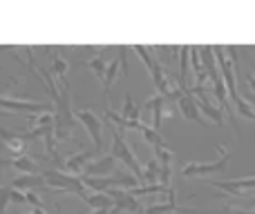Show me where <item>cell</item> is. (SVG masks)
I'll return each instance as SVG.
<instances>
[{"label": "cell", "instance_id": "cell-1", "mask_svg": "<svg viewBox=\"0 0 255 214\" xmlns=\"http://www.w3.org/2000/svg\"><path fill=\"white\" fill-rule=\"evenodd\" d=\"M54 139L58 141H70L74 136L76 118L74 109H72V96H70V83H61V92L58 98L54 101Z\"/></svg>", "mask_w": 255, "mask_h": 214}, {"label": "cell", "instance_id": "cell-2", "mask_svg": "<svg viewBox=\"0 0 255 214\" xmlns=\"http://www.w3.org/2000/svg\"><path fill=\"white\" fill-rule=\"evenodd\" d=\"M220 149V158L211 163H186L181 167V176L184 179H199V176H206V174H224L226 167H229L231 161V149L224 147V145H217Z\"/></svg>", "mask_w": 255, "mask_h": 214}, {"label": "cell", "instance_id": "cell-3", "mask_svg": "<svg viewBox=\"0 0 255 214\" xmlns=\"http://www.w3.org/2000/svg\"><path fill=\"white\" fill-rule=\"evenodd\" d=\"M110 127H112V149H110V154L115 156V161H124V165H128L132 172H134V179H139V183H141V174H143V167H141L139 158H136L134 154H132V149L128 147L124 132L117 130L115 125H110Z\"/></svg>", "mask_w": 255, "mask_h": 214}, {"label": "cell", "instance_id": "cell-4", "mask_svg": "<svg viewBox=\"0 0 255 214\" xmlns=\"http://www.w3.org/2000/svg\"><path fill=\"white\" fill-rule=\"evenodd\" d=\"M40 176H43L45 185H49V188H54V190H61V192H67V194H76V197H79L81 192L88 190L81 183L79 176L63 174V172H58V170H45V172H40Z\"/></svg>", "mask_w": 255, "mask_h": 214}, {"label": "cell", "instance_id": "cell-5", "mask_svg": "<svg viewBox=\"0 0 255 214\" xmlns=\"http://www.w3.org/2000/svg\"><path fill=\"white\" fill-rule=\"evenodd\" d=\"M132 49L139 54V58L143 61V65L148 67L150 78H152L157 94H159V96H163V92H166V78H168V74H166V70H163V65L152 56V54H150L148 47H143V45H134Z\"/></svg>", "mask_w": 255, "mask_h": 214}, {"label": "cell", "instance_id": "cell-6", "mask_svg": "<svg viewBox=\"0 0 255 214\" xmlns=\"http://www.w3.org/2000/svg\"><path fill=\"white\" fill-rule=\"evenodd\" d=\"M74 118L81 125L88 130L90 139L94 143V152H103V136H101V127H103V118L99 114H94L92 109L83 107V109H74Z\"/></svg>", "mask_w": 255, "mask_h": 214}, {"label": "cell", "instance_id": "cell-7", "mask_svg": "<svg viewBox=\"0 0 255 214\" xmlns=\"http://www.w3.org/2000/svg\"><path fill=\"white\" fill-rule=\"evenodd\" d=\"M94 156H97V152H94V149H81V152H76V154H70L67 158H63V161H61L58 172L70 174V176H81V174H83V170H85V165H88Z\"/></svg>", "mask_w": 255, "mask_h": 214}, {"label": "cell", "instance_id": "cell-8", "mask_svg": "<svg viewBox=\"0 0 255 214\" xmlns=\"http://www.w3.org/2000/svg\"><path fill=\"white\" fill-rule=\"evenodd\" d=\"M211 185L226 192L233 199H242L247 190H255V176H244V179H233V181H211Z\"/></svg>", "mask_w": 255, "mask_h": 214}, {"label": "cell", "instance_id": "cell-9", "mask_svg": "<svg viewBox=\"0 0 255 214\" xmlns=\"http://www.w3.org/2000/svg\"><path fill=\"white\" fill-rule=\"evenodd\" d=\"M0 107H4V112H29V114H40V112H52V105L45 103H31V101H22V98H13V96H0Z\"/></svg>", "mask_w": 255, "mask_h": 214}, {"label": "cell", "instance_id": "cell-10", "mask_svg": "<svg viewBox=\"0 0 255 214\" xmlns=\"http://www.w3.org/2000/svg\"><path fill=\"white\" fill-rule=\"evenodd\" d=\"M0 141H2L4 147H7L13 156H20V154H25V149H27L25 134H20V132H11L2 125H0Z\"/></svg>", "mask_w": 255, "mask_h": 214}, {"label": "cell", "instance_id": "cell-11", "mask_svg": "<svg viewBox=\"0 0 255 214\" xmlns=\"http://www.w3.org/2000/svg\"><path fill=\"white\" fill-rule=\"evenodd\" d=\"M115 165H117L115 156H112V154H106V156L97 158V161H90L88 165H85L83 174L85 176H110L112 172H115Z\"/></svg>", "mask_w": 255, "mask_h": 214}, {"label": "cell", "instance_id": "cell-12", "mask_svg": "<svg viewBox=\"0 0 255 214\" xmlns=\"http://www.w3.org/2000/svg\"><path fill=\"white\" fill-rule=\"evenodd\" d=\"M106 194L112 199L117 212H132V214L139 212V203H136V199L130 197L126 190H108Z\"/></svg>", "mask_w": 255, "mask_h": 214}, {"label": "cell", "instance_id": "cell-13", "mask_svg": "<svg viewBox=\"0 0 255 214\" xmlns=\"http://www.w3.org/2000/svg\"><path fill=\"white\" fill-rule=\"evenodd\" d=\"M177 107H179V112H181V116L184 118L199 123V125H206V121H204L202 112H199V107H197V101H195L190 94H184V96L177 101Z\"/></svg>", "mask_w": 255, "mask_h": 214}, {"label": "cell", "instance_id": "cell-14", "mask_svg": "<svg viewBox=\"0 0 255 214\" xmlns=\"http://www.w3.org/2000/svg\"><path fill=\"white\" fill-rule=\"evenodd\" d=\"M143 214H202V210L195 208H179L175 201H163V203H150L143 210Z\"/></svg>", "mask_w": 255, "mask_h": 214}, {"label": "cell", "instance_id": "cell-15", "mask_svg": "<svg viewBox=\"0 0 255 214\" xmlns=\"http://www.w3.org/2000/svg\"><path fill=\"white\" fill-rule=\"evenodd\" d=\"M79 199L83 203H88L90 208H94V210H112V208H115V203H112V199L108 197V194L92 192V190H85V192H81Z\"/></svg>", "mask_w": 255, "mask_h": 214}, {"label": "cell", "instance_id": "cell-16", "mask_svg": "<svg viewBox=\"0 0 255 214\" xmlns=\"http://www.w3.org/2000/svg\"><path fill=\"white\" fill-rule=\"evenodd\" d=\"M145 107L152 112V130L159 132L161 130V121H163V109H166V98L159 96V94H154L152 98H148V103H145Z\"/></svg>", "mask_w": 255, "mask_h": 214}, {"label": "cell", "instance_id": "cell-17", "mask_svg": "<svg viewBox=\"0 0 255 214\" xmlns=\"http://www.w3.org/2000/svg\"><path fill=\"white\" fill-rule=\"evenodd\" d=\"M193 98H195V96H193ZM195 101H197L199 112H202V114H206V118H211V121L215 123L217 127H222V125H224V114L220 112V107L211 105V101H208L206 96H197V98H195Z\"/></svg>", "mask_w": 255, "mask_h": 214}, {"label": "cell", "instance_id": "cell-18", "mask_svg": "<svg viewBox=\"0 0 255 214\" xmlns=\"http://www.w3.org/2000/svg\"><path fill=\"white\" fill-rule=\"evenodd\" d=\"M121 70V63H119V56H115L112 61H108V67H106V74H103V98H106V105H108V96H110V87L117 78V71Z\"/></svg>", "mask_w": 255, "mask_h": 214}, {"label": "cell", "instance_id": "cell-19", "mask_svg": "<svg viewBox=\"0 0 255 214\" xmlns=\"http://www.w3.org/2000/svg\"><path fill=\"white\" fill-rule=\"evenodd\" d=\"M40 185H45V181H43V176L40 174H22V176H16V179L11 181V185L9 188H13V190H27L29 192L31 188H40Z\"/></svg>", "mask_w": 255, "mask_h": 214}, {"label": "cell", "instance_id": "cell-20", "mask_svg": "<svg viewBox=\"0 0 255 214\" xmlns=\"http://www.w3.org/2000/svg\"><path fill=\"white\" fill-rule=\"evenodd\" d=\"M9 167H13V170L22 172V174H38V165H36V161H34L31 156H27V154L13 156L11 161H9Z\"/></svg>", "mask_w": 255, "mask_h": 214}, {"label": "cell", "instance_id": "cell-21", "mask_svg": "<svg viewBox=\"0 0 255 214\" xmlns=\"http://www.w3.org/2000/svg\"><path fill=\"white\" fill-rule=\"evenodd\" d=\"M49 61H52V67H49V74H52V78H58L61 83H65L67 80V70H70V63L65 61L63 56H58V54H52L49 56Z\"/></svg>", "mask_w": 255, "mask_h": 214}, {"label": "cell", "instance_id": "cell-22", "mask_svg": "<svg viewBox=\"0 0 255 214\" xmlns=\"http://www.w3.org/2000/svg\"><path fill=\"white\" fill-rule=\"evenodd\" d=\"M188 45L179 47V87L181 92H188Z\"/></svg>", "mask_w": 255, "mask_h": 214}, {"label": "cell", "instance_id": "cell-23", "mask_svg": "<svg viewBox=\"0 0 255 214\" xmlns=\"http://www.w3.org/2000/svg\"><path fill=\"white\" fill-rule=\"evenodd\" d=\"M141 183L145 185H157L159 183V165L154 158H150L143 167V174H141Z\"/></svg>", "mask_w": 255, "mask_h": 214}, {"label": "cell", "instance_id": "cell-24", "mask_svg": "<svg viewBox=\"0 0 255 214\" xmlns=\"http://www.w3.org/2000/svg\"><path fill=\"white\" fill-rule=\"evenodd\" d=\"M83 65H85V67H90V70H92L94 74H97V78H101V80H103V74H106V67H108V61H106V56H103V54H99V56L83 61Z\"/></svg>", "mask_w": 255, "mask_h": 214}, {"label": "cell", "instance_id": "cell-25", "mask_svg": "<svg viewBox=\"0 0 255 214\" xmlns=\"http://www.w3.org/2000/svg\"><path fill=\"white\" fill-rule=\"evenodd\" d=\"M141 134H143L145 143H150V147L157 149V147H163V136L159 134V132H154L150 125H141Z\"/></svg>", "mask_w": 255, "mask_h": 214}, {"label": "cell", "instance_id": "cell-26", "mask_svg": "<svg viewBox=\"0 0 255 214\" xmlns=\"http://www.w3.org/2000/svg\"><path fill=\"white\" fill-rule=\"evenodd\" d=\"M139 112H141V107H136L134 103H132L130 94H126V101H124V114H121V118H126V121H139Z\"/></svg>", "mask_w": 255, "mask_h": 214}, {"label": "cell", "instance_id": "cell-27", "mask_svg": "<svg viewBox=\"0 0 255 214\" xmlns=\"http://www.w3.org/2000/svg\"><path fill=\"white\" fill-rule=\"evenodd\" d=\"M235 107H238V112L242 114V116L251 118V121H255V109H253V103H249L247 98H242V94H240V98H235Z\"/></svg>", "mask_w": 255, "mask_h": 214}, {"label": "cell", "instance_id": "cell-28", "mask_svg": "<svg viewBox=\"0 0 255 214\" xmlns=\"http://www.w3.org/2000/svg\"><path fill=\"white\" fill-rule=\"evenodd\" d=\"M9 192H11V188H9V185H4V188H0V214H7V206H9Z\"/></svg>", "mask_w": 255, "mask_h": 214}, {"label": "cell", "instance_id": "cell-29", "mask_svg": "<svg viewBox=\"0 0 255 214\" xmlns=\"http://www.w3.org/2000/svg\"><path fill=\"white\" fill-rule=\"evenodd\" d=\"M25 203H29L31 208H43L40 197H38V194H34V192H25Z\"/></svg>", "mask_w": 255, "mask_h": 214}, {"label": "cell", "instance_id": "cell-30", "mask_svg": "<svg viewBox=\"0 0 255 214\" xmlns=\"http://www.w3.org/2000/svg\"><path fill=\"white\" fill-rule=\"evenodd\" d=\"M9 203H25V192L11 188V192H9Z\"/></svg>", "mask_w": 255, "mask_h": 214}, {"label": "cell", "instance_id": "cell-31", "mask_svg": "<svg viewBox=\"0 0 255 214\" xmlns=\"http://www.w3.org/2000/svg\"><path fill=\"white\" fill-rule=\"evenodd\" d=\"M226 210L233 214H255L253 210H242V208H233V206H226Z\"/></svg>", "mask_w": 255, "mask_h": 214}, {"label": "cell", "instance_id": "cell-32", "mask_svg": "<svg viewBox=\"0 0 255 214\" xmlns=\"http://www.w3.org/2000/svg\"><path fill=\"white\" fill-rule=\"evenodd\" d=\"M4 167H9V158H4V156H2V154H0V176H2Z\"/></svg>", "mask_w": 255, "mask_h": 214}, {"label": "cell", "instance_id": "cell-33", "mask_svg": "<svg viewBox=\"0 0 255 214\" xmlns=\"http://www.w3.org/2000/svg\"><path fill=\"white\" fill-rule=\"evenodd\" d=\"M247 83H249V87H251L253 94H255V76L253 74H247Z\"/></svg>", "mask_w": 255, "mask_h": 214}, {"label": "cell", "instance_id": "cell-34", "mask_svg": "<svg viewBox=\"0 0 255 214\" xmlns=\"http://www.w3.org/2000/svg\"><path fill=\"white\" fill-rule=\"evenodd\" d=\"M249 208H251V210H253V212H255V197H253V199H251V201H249Z\"/></svg>", "mask_w": 255, "mask_h": 214}]
</instances>
